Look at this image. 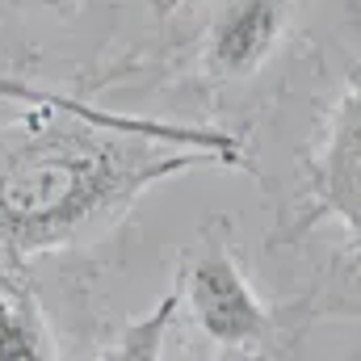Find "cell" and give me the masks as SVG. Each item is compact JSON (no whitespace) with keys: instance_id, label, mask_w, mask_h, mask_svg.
Wrapping results in <instances>:
<instances>
[{"instance_id":"7","label":"cell","mask_w":361,"mask_h":361,"mask_svg":"<svg viewBox=\"0 0 361 361\" xmlns=\"http://www.w3.org/2000/svg\"><path fill=\"white\" fill-rule=\"evenodd\" d=\"M173 315H177V294H164L152 311L135 315V319L105 345L101 361H164V341H169Z\"/></svg>"},{"instance_id":"4","label":"cell","mask_w":361,"mask_h":361,"mask_svg":"<svg viewBox=\"0 0 361 361\" xmlns=\"http://www.w3.org/2000/svg\"><path fill=\"white\" fill-rule=\"evenodd\" d=\"M357 85L336 101L324 147L311 164L315 173V210L345 223L357 235V214H361V118H357ZM315 214V219H319Z\"/></svg>"},{"instance_id":"2","label":"cell","mask_w":361,"mask_h":361,"mask_svg":"<svg viewBox=\"0 0 361 361\" xmlns=\"http://www.w3.org/2000/svg\"><path fill=\"white\" fill-rule=\"evenodd\" d=\"M185 302L193 311V324L219 349H252L273 332L269 307L257 298L252 281L223 244H210L193 257L185 273Z\"/></svg>"},{"instance_id":"3","label":"cell","mask_w":361,"mask_h":361,"mask_svg":"<svg viewBox=\"0 0 361 361\" xmlns=\"http://www.w3.org/2000/svg\"><path fill=\"white\" fill-rule=\"evenodd\" d=\"M0 101H17V105H34V109H47V114H63V118H80L92 122L101 130H118V135H130V139H152V143H169V147H185V152H206L214 156L219 164H244V147L214 130V126H189V122H164V118H143V114H105L80 97H68V92L55 89H38L30 80H17V76H4L0 72Z\"/></svg>"},{"instance_id":"8","label":"cell","mask_w":361,"mask_h":361,"mask_svg":"<svg viewBox=\"0 0 361 361\" xmlns=\"http://www.w3.org/2000/svg\"><path fill=\"white\" fill-rule=\"evenodd\" d=\"M17 4H51V8H63L68 0H17Z\"/></svg>"},{"instance_id":"1","label":"cell","mask_w":361,"mask_h":361,"mask_svg":"<svg viewBox=\"0 0 361 361\" xmlns=\"http://www.w3.org/2000/svg\"><path fill=\"white\" fill-rule=\"evenodd\" d=\"M193 164L219 160L72 118V126L47 130L0 160V261L13 265L34 252L68 248L135 193Z\"/></svg>"},{"instance_id":"6","label":"cell","mask_w":361,"mask_h":361,"mask_svg":"<svg viewBox=\"0 0 361 361\" xmlns=\"http://www.w3.org/2000/svg\"><path fill=\"white\" fill-rule=\"evenodd\" d=\"M0 361H55L47 324L30 294H0Z\"/></svg>"},{"instance_id":"5","label":"cell","mask_w":361,"mask_h":361,"mask_svg":"<svg viewBox=\"0 0 361 361\" xmlns=\"http://www.w3.org/2000/svg\"><path fill=\"white\" fill-rule=\"evenodd\" d=\"M286 34V0H231L210 25V63L223 76L257 72Z\"/></svg>"}]
</instances>
